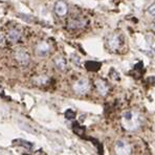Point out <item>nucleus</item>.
<instances>
[{
  "label": "nucleus",
  "instance_id": "f257e3e1",
  "mask_svg": "<svg viewBox=\"0 0 155 155\" xmlns=\"http://www.w3.org/2000/svg\"><path fill=\"white\" fill-rule=\"evenodd\" d=\"M122 123H123L124 128L130 130V131H133V130H136L141 125V117L135 111H127L123 114Z\"/></svg>",
  "mask_w": 155,
  "mask_h": 155
},
{
  "label": "nucleus",
  "instance_id": "ddd939ff",
  "mask_svg": "<svg viewBox=\"0 0 155 155\" xmlns=\"http://www.w3.org/2000/svg\"><path fill=\"white\" fill-rule=\"evenodd\" d=\"M49 82V78L46 76H38L34 79V83L36 85H47Z\"/></svg>",
  "mask_w": 155,
  "mask_h": 155
},
{
  "label": "nucleus",
  "instance_id": "f8f14e48",
  "mask_svg": "<svg viewBox=\"0 0 155 155\" xmlns=\"http://www.w3.org/2000/svg\"><path fill=\"white\" fill-rule=\"evenodd\" d=\"M85 66H86V68H87V70H90V71H96V70H99L100 67H101V63L94 62V61H88V62H86Z\"/></svg>",
  "mask_w": 155,
  "mask_h": 155
},
{
  "label": "nucleus",
  "instance_id": "6ab92c4d",
  "mask_svg": "<svg viewBox=\"0 0 155 155\" xmlns=\"http://www.w3.org/2000/svg\"><path fill=\"white\" fill-rule=\"evenodd\" d=\"M2 41V38H1V36H0V42H1Z\"/></svg>",
  "mask_w": 155,
  "mask_h": 155
},
{
  "label": "nucleus",
  "instance_id": "9b49d317",
  "mask_svg": "<svg viewBox=\"0 0 155 155\" xmlns=\"http://www.w3.org/2000/svg\"><path fill=\"white\" fill-rule=\"evenodd\" d=\"M54 63H55V66L57 67V69L59 70H65L66 68V60L63 58V57H57L55 58L54 60Z\"/></svg>",
  "mask_w": 155,
  "mask_h": 155
},
{
  "label": "nucleus",
  "instance_id": "9d476101",
  "mask_svg": "<svg viewBox=\"0 0 155 155\" xmlns=\"http://www.w3.org/2000/svg\"><path fill=\"white\" fill-rule=\"evenodd\" d=\"M20 38H21V33L20 30H18L17 28H11L8 33V39L11 42L15 43V42H18Z\"/></svg>",
  "mask_w": 155,
  "mask_h": 155
},
{
  "label": "nucleus",
  "instance_id": "20e7f679",
  "mask_svg": "<svg viewBox=\"0 0 155 155\" xmlns=\"http://www.w3.org/2000/svg\"><path fill=\"white\" fill-rule=\"evenodd\" d=\"M50 52V45L46 41H40L35 46V54L38 57H46Z\"/></svg>",
  "mask_w": 155,
  "mask_h": 155
},
{
  "label": "nucleus",
  "instance_id": "aec40b11",
  "mask_svg": "<svg viewBox=\"0 0 155 155\" xmlns=\"http://www.w3.org/2000/svg\"><path fill=\"white\" fill-rule=\"evenodd\" d=\"M0 89H1V87H0Z\"/></svg>",
  "mask_w": 155,
  "mask_h": 155
},
{
  "label": "nucleus",
  "instance_id": "0eeeda50",
  "mask_svg": "<svg viewBox=\"0 0 155 155\" xmlns=\"http://www.w3.org/2000/svg\"><path fill=\"white\" fill-rule=\"evenodd\" d=\"M94 85H96V88L97 92H99L101 96H107L108 91H109V87H108L107 83H106L103 79L96 80V82H94Z\"/></svg>",
  "mask_w": 155,
  "mask_h": 155
},
{
  "label": "nucleus",
  "instance_id": "a211bd4d",
  "mask_svg": "<svg viewBox=\"0 0 155 155\" xmlns=\"http://www.w3.org/2000/svg\"><path fill=\"white\" fill-rule=\"evenodd\" d=\"M152 30H153L154 32H155V23H154V24H152Z\"/></svg>",
  "mask_w": 155,
  "mask_h": 155
},
{
  "label": "nucleus",
  "instance_id": "39448f33",
  "mask_svg": "<svg viewBox=\"0 0 155 155\" xmlns=\"http://www.w3.org/2000/svg\"><path fill=\"white\" fill-rule=\"evenodd\" d=\"M87 24V20L83 18H74L70 19L67 23V26L69 30H80V28H83Z\"/></svg>",
  "mask_w": 155,
  "mask_h": 155
},
{
  "label": "nucleus",
  "instance_id": "1a4fd4ad",
  "mask_svg": "<svg viewBox=\"0 0 155 155\" xmlns=\"http://www.w3.org/2000/svg\"><path fill=\"white\" fill-rule=\"evenodd\" d=\"M107 45L111 50H116L121 45V40L117 35H111L107 40Z\"/></svg>",
  "mask_w": 155,
  "mask_h": 155
},
{
  "label": "nucleus",
  "instance_id": "2eb2a0df",
  "mask_svg": "<svg viewBox=\"0 0 155 155\" xmlns=\"http://www.w3.org/2000/svg\"><path fill=\"white\" fill-rule=\"evenodd\" d=\"M21 141V144H20V145H22L23 147H25L26 149L30 150L33 148V145L30 143H28V141Z\"/></svg>",
  "mask_w": 155,
  "mask_h": 155
},
{
  "label": "nucleus",
  "instance_id": "412c9836",
  "mask_svg": "<svg viewBox=\"0 0 155 155\" xmlns=\"http://www.w3.org/2000/svg\"><path fill=\"white\" fill-rule=\"evenodd\" d=\"M154 50H155V48H154Z\"/></svg>",
  "mask_w": 155,
  "mask_h": 155
},
{
  "label": "nucleus",
  "instance_id": "7ed1b4c3",
  "mask_svg": "<svg viewBox=\"0 0 155 155\" xmlns=\"http://www.w3.org/2000/svg\"><path fill=\"white\" fill-rule=\"evenodd\" d=\"M15 59L22 66L28 65V63L30 61V54L24 48H18V49H16V52H15Z\"/></svg>",
  "mask_w": 155,
  "mask_h": 155
},
{
  "label": "nucleus",
  "instance_id": "423d86ee",
  "mask_svg": "<svg viewBox=\"0 0 155 155\" xmlns=\"http://www.w3.org/2000/svg\"><path fill=\"white\" fill-rule=\"evenodd\" d=\"M115 152L117 154H130L131 153V147L126 141H119L115 144Z\"/></svg>",
  "mask_w": 155,
  "mask_h": 155
},
{
  "label": "nucleus",
  "instance_id": "4468645a",
  "mask_svg": "<svg viewBox=\"0 0 155 155\" xmlns=\"http://www.w3.org/2000/svg\"><path fill=\"white\" fill-rule=\"evenodd\" d=\"M64 115L67 119H74V117H76V112L72 111L71 109H68L67 111H65V113H64Z\"/></svg>",
  "mask_w": 155,
  "mask_h": 155
},
{
  "label": "nucleus",
  "instance_id": "dca6fc26",
  "mask_svg": "<svg viewBox=\"0 0 155 155\" xmlns=\"http://www.w3.org/2000/svg\"><path fill=\"white\" fill-rule=\"evenodd\" d=\"M148 12H149L150 14L152 15V16L155 17V3H153L152 5L149 6V8H148Z\"/></svg>",
  "mask_w": 155,
  "mask_h": 155
},
{
  "label": "nucleus",
  "instance_id": "f3484780",
  "mask_svg": "<svg viewBox=\"0 0 155 155\" xmlns=\"http://www.w3.org/2000/svg\"><path fill=\"white\" fill-rule=\"evenodd\" d=\"M148 81H149L152 85H155V78H149V79H148Z\"/></svg>",
  "mask_w": 155,
  "mask_h": 155
},
{
  "label": "nucleus",
  "instance_id": "6e6552de",
  "mask_svg": "<svg viewBox=\"0 0 155 155\" xmlns=\"http://www.w3.org/2000/svg\"><path fill=\"white\" fill-rule=\"evenodd\" d=\"M67 11H68L67 4L63 0H59V1L56 2V4H55V12H56V14L58 16L60 17L65 16L67 14Z\"/></svg>",
  "mask_w": 155,
  "mask_h": 155
},
{
  "label": "nucleus",
  "instance_id": "f03ea898",
  "mask_svg": "<svg viewBox=\"0 0 155 155\" xmlns=\"http://www.w3.org/2000/svg\"><path fill=\"white\" fill-rule=\"evenodd\" d=\"M90 88L89 81L87 79H80L72 86V89L77 94H85Z\"/></svg>",
  "mask_w": 155,
  "mask_h": 155
}]
</instances>
